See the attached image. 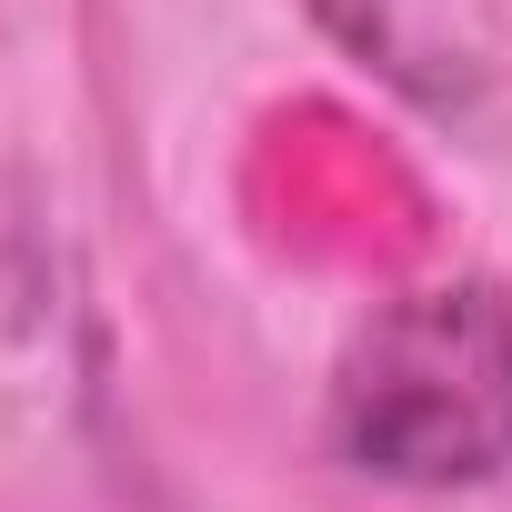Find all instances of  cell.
I'll use <instances>...</instances> for the list:
<instances>
[{"instance_id": "1", "label": "cell", "mask_w": 512, "mask_h": 512, "mask_svg": "<svg viewBox=\"0 0 512 512\" xmlns=\"http://www.w3.org/2000/svg\"><path fill=\"white\" fill-rule=\"evenodd\" d=\"M342 442L402 482H462L512 452V282H442L382 312L342 372Z\"/></svg>"}]
</instances>
